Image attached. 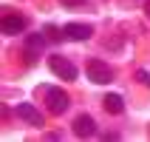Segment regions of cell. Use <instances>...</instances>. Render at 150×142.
Wrapping results in <instances>:
<instances>
[{
  "label": "cell",
  "mask_w": 150,
  "mask_h": 142,
  "mask_svg": "<svg viewBox=\"0 0 150 142\" xmlns=\"http://www.w3.org/2000/svg\"><path fill=\"white\" fill-rule=\"evenodd\" d=\"M71 131H74L76 136H82V139H91V136H96V122H93V117H88V114H79V117L71 122Z\"/></svg>",
  "instance_id": "5b68a950"
},
{
  "label": "cell",
  "mask_w": 150,
  "mask_h": 142,
  "mask_svg": "<svg viewBox=\"0 0 150 142\" xmlns=\"http://www.w3.org/2000/svg\"><path fill=\"white\" fill-rule=\"evenodd\" d=\"M88 80L96 85H108L113 80V68L105 63V60H91L88 63Z\"/></svg>",
  "instance_id": "6da1fadb"
},
{
  "label": "cell",
  "mask_w": 150,
  "mask_h": 142,
  "mask_svg": "<svg viewBox=\"0 0 150 142\" xmlns=\"http://www.w3.org/2000/svg\"><path fill=\"white\" fill-rule=\"evenodd\" d=\"M144 11H147V14H150V0H147V3H144Z\"/></svg>",
  "instance_id": "4fadbf2b"
},
{
  "label": "cell",
  "mask_w": 150,
  "mask_h": 142,
  "mask_svg": "<svg viewBox=\"0 0 150 142\" xmlns=\"http://www.w3.org/2000/svg\"><path fill=\"white\" fill-rule=\"evenodd\" d=\"M45 34V31H42ZM42 34H31V37H28V40H25V49H28V54H31V63H37V54H40L42 51V46H45V37H42Z\"/></svg>",
  "instance_id": "ba28073f"
},
{
  "label": "cell",
  "mask_w": 150,
  "mask_h": 142,
  "mask_svg": "<svg viewBox=\"0 0 150 142\" xmlns=\"http://www.w3.org/2000/svg\"><path fill=\"white\" fill-rule=\"evenodd\" d=\"M42 31H45V37H51V40H59V37H62V29H57V26H45V29H42Z\"/></svg>",
  "instance_id": "30bf717a"
},
{
  "label": "cell",
  "mask_w": 150,
  "mask_h": 142,
  "mask_svg": "<svg viewBox=\"0 0 150 142\" xmlns=\"http://www.w3.org/2000/svg\"><path fill=\"white\" fill-rule=\"evenodd\" d=\"M25 26H28V20H25L23 14H17V11H3V20H0V29H3V34H23Z\"/></svg>",
  "instance_id": "3957f363"
},
{
  "label": "cell",
  "mask_w": 150,
  "mask_h": 142,
  "mask_svg": "<svg viewBox=\"0 0 150 142\" xmlns=\"http://www.w3.org/2000/svg\"><path fill=\"white\" fill-rule=\"evenodd\" d=\"M59 3H62V6H82L85 0H59Z\"/></svg>",
  "instance_id": "7c38bea8"
},
{
  "label": "cell",
  "mask_w": 150,
  "mask_h": 142,
  "mask_svg": "<svg viewBox=\"0 0 150 142\" xmlns=\"http://www.w3.org/2000/svg\"><path fill=\"white\" fill-rule=\"evenodd\" d=\"M45 105L51 114H65L68 108V94L62 88H45Z\"/></svg>",
  "instance_id": "277c9868"
},
{
  "label": "cell",
  "mask_w": 150,
  "mask_h": 142,
  "mask_svg": "<svg viewBox=\"0 0 150 142\" xmlns=\"http://www.w3.org/2000/svg\"><path fill=\"white\" fill-rule=\"evenodd\" d=\"M17 117L25 119V122H31L34 128H40V125H42V114L34 108V105H28V102H20V105H17Z\"/></svg>",
  "instance_id": "52a82bcc"
},
{
  "label": "cell",
  "mask_w": 150,
  "mask_h": 142,
  "mask_svg": "<svg viewBox=\"0 0 150 142\" xmlns=\"http://www.w3.org/2000/svg\"><path fill=\"white\" fill-rule=\"evenodd\" d=\"M93 34V29L88 23H68V26H62V37H65V40H88V37H91Z\"/></svg>",
  "instance_id": "8992f818"
},
{
  "label": "cell",
  "mask_w": 150,
  "mask_h": 142,
  "mask_svg": "<svg viewBox=\"0 0 150 142\" xmlns=\"http://www.w3.org/2000/svg\"><path fill=\"white\" fill-rule=\"evenodd\" d=\"M136 80H139L142 85H150V74L147 71H136Z\"/></svg>",
  "instance_id": "8fae6325"
},
{
  "label": "cell",
  "mask_w": 150,
  "mask_h": 142,
  "mask_svg": "<svg viewBox=\"0 0 150 142\" xmlns=\"http://www.w3.org/2000/svg\"><path fill=\"white\" fill-rule=\"evenodd\" d=\"M105 111H108V114H113V117H116V114H122V108H125V100H122V94H105Z\"/></svg>",
  "instance_id": "9c48e42d"
},
{
  "label": "cell",
  "mask_w": 150,
  "mask_h": 142,
  "mask_svg": "<svg viewBox=\"0 0 150 142\" xmlns=\"http://www.w3.org/2000/svg\"><path fill=\"white\" fill-rule=\"evenodd\" d=\"M48 66H51V71H54L59 80H68V83L76 80V66L68 57H62V54H54V57L48 60Z\"/></svg>",
  "instance_id": "7a4b0ae2"
}]
</instances>
